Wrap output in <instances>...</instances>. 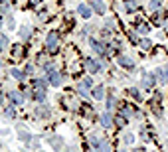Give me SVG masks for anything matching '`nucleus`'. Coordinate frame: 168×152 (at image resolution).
<instances>
[{
    "mask_svg": "<svg viewBox=\"0 0 168 152\" xmlns=\"http://www.w3.org/2000/svg\"><path fill=\"white\" fill-rule=\"evenodd\" d=\"M12 75L18 77V79H22V71H18V69H14V71H12Z\"/></svg>",
    "mask_w": 168,
    "mask_h": 152,
    "instance_id": "17",
    "label": "nucleus"
},
{
    "mask_svg": "<svg viewBox=\"0 0 168 152\" xmlns=\"http://www.w3.org/2000/svg\"><path fill=\"white\" fill-rule=\"evenodd\" d=\"M38 115L40 117H48V109H38Z\"/></svg>",
    "mask_w": 168,
    "mask_h": 152,
    "instance_id": "16",
    "label": "nucleus"
},
{
    "mask_svg": "<svg viewBox=\"0 0 168 152\" xmlns=\"http://www.w3.org/2000/svg\"><path fill=\"white\" fill-rule=\"evenodd\" d=\"M87 87H91V79H85V81H83L81 85H79V91H81V93H85Z\"/></svg>",
    "mask_w": 168,
    "mask_h": 152,
    "instance_id": "10",
    "label": "nucleus"
},
{
    "mask_svg": "<svg viewBox=\"0 0 168 152\" xmlns=\"http://www.w3.org/2000/svg\"><path fill=\"white\" fill-rule=\"evenodd\" d=\"M99 150L101 152H109V144L107 142H99Z\"/></svg>",
    "mask_w": 168,
    "mask_h": 152,
    "instance_id": "14",
    "label": "nucleus"
},
{
    "mask_svg": "<svg viewBox=\"0 0 168 152\" xmlns=\"http://www.w3.org/2000/svg\"><path fill=\"white\" fill-rule=\"evenodd\" d=\"M148 8L152 10V12H156V10L160 8V0H150V2H148Z\"/></svg>",
    "mask_w": 168,
    "mask_h": 152,
    "instance_id": "8",
    "label": "nucleus"
},
{
    "mask_svg": "<svg viewBox=\"0 0 168 152\" xmlns=\"http://www.w3.org/2000/svg\"><path fill=\"white\" fill-rule=\"evenodd\" d=\"M79 14H81L83 18H89V16H91V8H87L85 4H81L79 6Z\"/></svg>",
    "mask_w": 168,
    "mask_h": 152,
    "instance_id": "4",
    "label": "nucleus"
},
{
    "mask_svg": "<svg viewBox=\"0 0 168 152\" xmlns=\"http://www.w3.org/2000/svg\"><path fill=\"white\" fill-rule=\"evenodd\" d=\"M10 97H12V101H14V103H22V101H24V99H22V95H20V93H16V91H14V93H10Z\"/></svg>",
    "mask_w": 168,
    "mask_h": 152,
    "instance_id": "12",
    "label": "nucleus"
},
{
    "mask_svg": "<svg viewBox=\"0 0 168 152\" xmlns=\"http://www.w3.org/2000/svg\"><path fill=\"white\" fill-rule=\"evenodd\" d=\"M125 142H133V134H127V136H125Z\"/></svg>",
    "mask_w": 168,
    "mask_h": 152,
    "instance_id": "22",
    "label": "nucleus"
},
{
    "mask_svg": "<svg viewBox=\"0 0 168 152\" xmlns=\"http://www.w3.org/2000/svg\"><path fill=\"white\" fill-rule=\"evenodd\" d=\"M142 83H144L146 87H150V85L154 83V75H148V73H144V75H142Z\"/></svg>",
    "mask_w": 168,
    "mask_h": 152,
    "instance_id": "5",
    "label": "nucleus"
},
{
    "mask_svg": "<svg viewBox=\"0 0 168 152\" xmlns=\"http://www.w3.org/2000/svg\"><path fill=\"white\" fill-rule=\"evenodd\" d=\"M91 46H93V49H95V52L99 53V55H103V53H105V49H103V46H101V43H97L95 40H91Z\"/></svg>",
    "mask_w": 168,
    "mask_h": 152,
    "instance_id": "6",
    "label": "nucleus"
},
{
    "mask_svg": "<svg viewBox=\"0 0 168 152\" xmlns=\"http://www.w3.org/2000/svg\"><path fill=\"white\" fill-rule=\"evenodd\" d=\"M59 83H62V75L53 73V75H52V85H59Z\"/></svg>",
    "mask_w": 168,
    "mask_h": 152,
    "instance_id": "13",
    "label": "nucleus"
},
{
    "mask_svg": "<svg viewBox=\"0 0 168 152\" xmlns=\"http://www.w3.org/2000/svg\"><path fill=\"white\" fill-rule=\"evenodd\" d=\"M101 123H103V127H111V115L105 113L103 117H101Z\"/></svg>",
    "mask_w": 168,
    "mask_h": 152,
    "instance_id": "9",
    "label": "nucleus"
},
{
    "mask_svg": "<svg viewBox=\"0 0 168 152\" xmlns=\"http://www.w3.org/2000/svg\"><path fill=\"white\" fill-rule=\"evenodd\" d=\"M140 46H142V48H148V46H150V40H142V42H140Z\"/></svg>",
    "mask_w": 168,
    "mask_h": 152,
    "instance_id": "19",
    "label": "nucleus"
},
{
    "mask_svg": "<svg viewBox=\"0 0 168 152\" xmlns=\"http://www.w3.org/2000/svg\"><path fill=\"white\" fill-rule=\"evenodd\" d=\"M119 65H125V67H133L134 63H133V59H130V57H127V55H123V57H119Z\"/></svg>",
    "mask_w": 168,
    "mask_h": 152,
    "instance_id": "3",
    "label": "nucleus"
},
{
    "mask_svg": "<svg viewBox=\"0 0 168 152\" xmlns=\"http://www.w3.org/2000/svg\"><path fill=\"white\" fill-rule=\"evenodd\" d=\"M87 69H89L91 73L99 71V63H95V61H87Z\"/></svg>",
    "mask_w": 168,
    "mask_h": 152,
    "instance_id": "7",
    "label": "nucleus"
},
{
    "mask_svg": "<svg viewBox=\"0 0 168 152\" xmlns=\"http://www.w3.org/2000/svg\"><path fill=\"white\" fill-rule=\"evenodd\" d=\"M36 99H38V101H44V99H46V95H44V91H42V93H36Z\"/></svg>",
    "mask_w": 168,
    "mask_h": 152,
    "instance_id": "18",
    "label": "nucleus"
},
{
    "mask_svg": "<svg viewBox=\"0 0 168 152\" xmlns=\"http://www.w3.org/2000/svg\"><path fill=\"white\" fill-rule=\"evenodd\" d=\"M48 48L50 49H56V46H58V36H56V34H50V38H48Z\"/></svg>",
    "mask_w": 168,
    "mask_h": 152,
    "instance_id": "2",
    "label": "nucleus"
},
{
    "mask_svg": "<svg viewBox=\"0 0 168 152\" xmlns=\"http://www.w3.org/2000/svg\"><path fill=\"white\" fill-rule=\"evenodd\" d=\"M0 46H6V38L4 36H0Z\"/></svg>",
    "mask_w": 168,
    "mask_h": 152,
    "instance_id": "23",
    "label": "nucleus"
},
{
    "mask_svg": "<svg viewBox=\"0 0 168 152\" xmlns=\"http://www.w3.org/2000/svg\"><path fill=\"white\" fill-rule=\"evenodd\" d=\"M93 97H95V99H101V97H103V87H95V89H93Z\"/></svg>",
    "mask_w": 168,
    "mask_h": 152,
    "instance_id": "11",
    "label": "nucleus"
},
{
    "mask_svg": "<svg viewBox=\"0 0 168 152\" xmlns=\"http://www.w3.org/2000/svg\"><path fill=\"white\" fill-rule=\"evenodd\" d=\"M28 34H30V28H24L22 30V38H28Z\"/></svg>",
    "mask_w": 168,
    "mask_h": 152,
    "instance_id": "20",
    "label": "nucleus"
},
{
    "mask_svg": "<svg viewBox=\"0 0 168 152\" xmlns=\"http://www.w3.org/2000/svg\"><path fill=\"white\" fill-rule=\"evenodd\" d=\"M36 87H46V79H38L36 81Z\"/></svg>",
    "mask_w": 168,
    "mask_h": 152,
    "instance_id": "15",
    "label": "nucleus"
},
{
    "mask_svg": "<svg viewBox=\"0 0 168 152\" xmlns=\"http://www.w3.org/2000/svg\"><path fill=\"white\" fill-rule=\"evenodd\" d=\"M91 6L95 12H99V14H105V4H103V0H91Z\"/></svg>",
    "mask_w": 168,
    "mask_h": 152,
    "instance_id": "1",
    "label": "nucleus"
},
{
    "mask_svg": "<svg viewBox=\"0 0 168 152\" xmlns=\"http://www.w3.org/2000/svg\"><path fill=\"white\" fill-rule=\"evenodd\" d=\"M127 4H129V6H127V10H134V2H133V0H129Z\"/></svg>",
    "mask_w": 168,
    "mask_h": 152,
    "instance_id": "21",
    "label": "nucleus"
},
{
    "mask_svg": "<svg viewBox=\"0 0 168 152\" xmlns=\"http://www.w3.org/2000/svg\"><path fill=\"white\" fill-rule=\"evenodd\" d=\"M134 152H144V150H142V148H139V150H134Z\"/></svg>",
    "mask_w": 168,
    "mask_h": 152,
    "instance_id": "24",
    "label": "nucleus"
}]
</instances>
